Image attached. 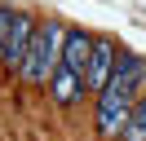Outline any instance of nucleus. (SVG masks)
Segmentation results:
<instances>
[{"instance_id": "nucleus-6", "label": "nucleus", "mask_w": 146, "mask_h": 141, "mask_svg": "<svg viewBox=\"0 0 146 141\" xmlns=\"http://www.w3.org/2000/svg\"><path fill=\"white\" fill-rule=\"evenodd\" d=\"M119 141H146V115L133 110V119H128V128L119 132Z\"/></svg>"}, {"instance_id": "nucleus-2", "label": "nucleus", "mask_w": 146, "mask_h": 141, "mask_svg": "<svg viewBox=\"0 0 146 141\" xmlns=\"http://www.w3.org/2000/svg\"><path fill=\"white\" fill-rule=\"evenodd\" d=\"M36 31H40V22L27 13V9H18V13H13V26H9V40H5V53H0V66L9 70V75L22 70L31 44H36Z\"/></svg>"}, {"instance_id": "nucleus-5", "label": "nucleus", "mask_w": 146, "mask_h": 141, "mask_svg": "<svg viewBox=\"0 0 146 141\" xmlns=\"http://www.w3.org/2000/svg\"><path fill=\"white\" fill-rule=\"evenodd\" d=\"M49 93H53V101L62 106V110H71V106L84 97V79L75 75L71 66H58V70H53V79H49Z\"/></svg>"}, {"instance_id": "nucleus-8", "label": "nucleus", "mask_w": 146, "mask_h": 141, "mask_svg": "<svg viewBox=\"0 0 146 141\" xmlns=\"http://www.w3.org/2000/svg\"><path fill=\"white\" fill-rule=\"evenodd\" d=\"M142 93H146V75H142Z\"/></svg>"}, {"instance_id": "nucleus-3", "label": "nucleus", "mask_w": 146, "mask_h": 141, "mask_svg": "<svg viewBox=\"0 0 146 141\" xmlns=\"http://www.w3.org/2000/svg\"><path fill=\"white\" fill-rule=\"evenodd\" d=\"M115 62H119L115 44L93 35V57H89V70H84V93H102V88L111 84V70H115Z\"/></svg>"}, {"instance_id": "nucleus-7", "label": "nucleus", "mask_w": 146, "mask_h": 141, "mask_svg": "<svg viewBox=\"0 0 146 141\" xmlns=\"http://www.w3.org/2000/svg\"><path fill=\"white\" fill-rule=\"evenodd\" d=\"M13 13H18V9H9V5H0V53H5V40H9V26H13Z\"/></svg>"}, {"instance_id": "nucleus-4", "label": "nucleus", "mask_w": 146, "mask_h": 141, "mask_svg": "<svg viewBox=\"0 0 146 141\" xmlns=\"http://www.w3.org/2000/svg\"><path fill=\"white\" fill-rule=\"evenodd\" d=\"M89 57H93V35L80 31V26H71L62 40V66H71L75 75L84 79V70H89Z\"/></svg>"}, {"instance_id": "nucleus-1", "label": "nucleus", "mask_w": 146, "mask_h": 141, "mask_svg": "<svg viewBox=\"0 0 146 141\" xmlns=\"http://www.w3.org/2000/svg\"><path fill=\"white\" fill-rule=\"evenodd\" d=\"M62 40H66V26H62V22H40L36 44H31L27 62H22V70H18L31 88L49 84V79H53V70L62 66Z\"/></svg>"}]
</instances>
